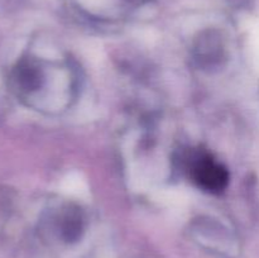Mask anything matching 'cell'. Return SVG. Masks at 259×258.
<instances>
[{"label":"cell","mask_w":259,"mask_h":258,"mask_svg":"<svg viewBox=\"0 0 259 258\" xmlns=\"http://www.w3.org/2000/svg\"><path fill=\"white\" fill-rule=\"evenodd\" d=\"M12 80L20 93L29 94L43 85V72L29 60H22L13 70Z\"/></svg>","instance_id":"obj_3"},{"label":"cell","mask_w":259,"mask_h":258,"mask_svg":"<svg viewBox=\"0 0 259 258\" xmlns=\"http://www.w3.org/2000/svg\"><path fill=\"white\" fill-rule=\"evenodd\" d=\"M61 237L67 243H76L81 239L83 233V219L80 209L70 206L62 214L60 223Z\"/></svg>","instance_id":"obj_4"},{"label":"cell","mask_w":259,"mask_h":258,"mask_svg":"<svg viewBox=\"0 0 259 258\" xmlns=\"http://www.w3.org/2000/svg\"><path fill=\"white\" fill-rule=\"evenodd\" d=\"M192 57L197 67L207 72H215L224 67L227 53L220 33L214 29L200 33L192 46Z\"/></svg>","instance_id":"obj_2"},{"label":"cell","mask_w":259,"mask_h":258,"mask_svg":"<svg viewBox=\"0 0 259 258\" xmlns=\"http://www.w3.org/2000/svg\"><path fill=\"white\" fill-rule=\"evenodd\" d=\"M187 159L192 179L202 190L219 194L228 186L229 172L222 164L215 163L209 154L196 152Z\"/></svg>","instance_id":"obj_1"}]
</instances>
